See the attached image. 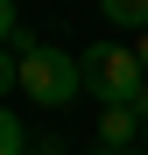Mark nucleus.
Here are the masks:
<instances>
[{
  "label": "nucleus",
  "mask_w": 148,
  "mask_h": 155,
  "mask_svg": "<svg viewBox=\"0 0 148 155\" xmlns=\"http://www.w3.org/2000/svg\"><path fill=\"white\" fill-rule=\"evenodd\" d=\"M78 71H85V92L99 99V106H134L141 85H148V71H141V57H134L127 42H92V49H78Z\"/></svg>",
  "instance_id": "nucleus-1"
},
{
  "label": "nucleus",
  "mask_w": 148,
  "mask_h": 155,
  "mask_svg": "<svg viewBox=\"0 0 148 155\" xmlns=\"http://www.w3.org/2000/svg\"><path fill=\"white\" fill-rule=\"evenodd\" d=\"M78 92H85L78 57H64V49H28V57H21V99H28V106L57 113V106H71Z\"/></svg>",
  "instance_id": "nucleus-2"
},
{
  "label": "nucleus",
  "mask_w": 148,
  "mask_h": 155,
  "mask_svg": "<svg viewBox=\"0 0 148 155\" xmlns=\"http://www.w3.org/2000/svg\"><path fill=\"white\" fill-rule=\"evenodd\" d=\"M134 134H141V113L134 106H106L99 113V148H134Z\"/></svg>",
  "instance_id": "nucleus-3"
},
{
  "label": "nucleus",
  "mask_w": 148,
  "mask_h": 155,
  "mask_svg": "<svg viewBox=\"0 0 148 155\" xmlns=\"http://www.w3.org/2000/svg\"><path fill=\"white\" fill-rule=\"evenodd\" d=\"M99 14L120 28H148V0H99Z\"/></svg>",
  "instance_id": "nucleus-4"
},
{
  "label": "nucleus",
  "mask_w": 148,
  "mask_h": 155,
  "mask_svg": "<svg viewBox=\"0 0 148 155\" xmlns=\"http://www.w3.org/2000/svg\"><path fill=\"white\" fill-rule=\"evenodd\" d=\"M0 155H28V134H21V120L0 106Z\"/></svg>",
  "instance_id": "nucleus-5"
},
{
  "label": "nucleus",
  "mask_w": 148,
  "mask_h": 155,
  "mask_svg": "<svg viewBox=\"0 0 148 155\" xmlns=\"http://www.w3.org/2000/svg\"><path fill=\"white\" fill-rule=\"evenodd\" d=\"M14 35H21V14H14V0H0V49H14Z\"/></svg>",
  "instance_id": "nucleus-6"
},
{
  "label": "nucleus",
  "mask_w": 148,
  "mask_h": 155,
  "mask_svg": "<svg viewBox=\"0 0 148 155\" xmlns=\"http://www.w3.org/2000/svg\"><path fill=\"white\" fill-rule=\"evenodd\" d=\"M21 85V57H14V49H0V92H14Z\"/></svg>",
  "instance_id": "nucleus-7"
},
{
  "label": "nucleus",
  "mask_w": 148,
  "mask_h": 155,
  "mask_svg": "<svg viewBox=\"0 0 148 155\" xmlns=\"http://www.w3.org/2000/svg\"><path fill=\"white\" fill-rule=\"evenodd\" d=\"M134 113H141V127H148V85H141V99H134Z\"/></svg>",
  "instance_id": "nucleus-8"
},
{
  "label": "nucleus",
  "mask_w": 148,
  "mask_h": 155,
  "mask_svg": "<svg viewBox=\"0 0 148 155\" xmlns=\"http://www.w3.org/2000/svg\"><path fill=\"white\" fill-rule=\"evenodd\" d=\"M134 57H141V71H148V28H141V42H134Z\"/></svg>",
  "instance_id": "nucleus-9"
},
{
  "label": "nucleus",
  "mask_w": 148,
  "mask_h": 155,
  "mask_svg": "<svg viewBox=\"0 0 148 155\" xmlns=\"http://www.w3.org/2000/svg\"><path fill=\"white\" fill-rule=\"evenodd\" d=\"M99 155H141V148H99Z\"/></svg>",
  "instance_id": "nucleus-10"
},
{
  "label": "nucleus",
  "mask_w": 148,
  "mask_h": 155,
  "mask_svg": "<svg viewBox=\"0 0 148 155\" xmlns=\"http://www.w3.org/2000/svg\"><path fill=\"white\" fill-rule=\"evenodd\" d=\"M141 155H148V141H141Z\"/></svg>",
  "instance_id": "nucleus-11"
}]
</instances>
